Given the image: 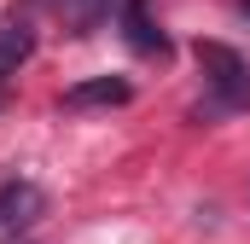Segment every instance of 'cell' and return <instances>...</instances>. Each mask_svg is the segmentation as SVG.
I'll use <instances>...</instances> for the list:
<instances>
[{"label":"cell","mask_w":250,"mask_h":244,"mask_svg":"<svg viewBox=\"0 0 250 244\" xmlns=\"http://www.w3.org/2000/svg\"><path fill=\"white\" fill-rule=\"evenodd\" d=\"M47 215V192L35 181H6L0 186V244H12L18 233H29Z\"/></svg>","instance_id":"obj_2"},{"label":"cell","mask_w":250,"mask_h":244,"mask_svg":"<svg viewBox=\"0 0 250 244\" xmlns=\"http://www.w3.org/2000/svg\"><path fill=\"white\" fill-rule=\"evenodd\" d=\"M123 23H128V41H134L140 53H163V47H169L163 29L146 18V0H123Z\"/></svg>","instance_id":"obj_5"},{"label":"cell","mask_w":250,"mask_h":244,"mask_svg":"<svg viewBox=\"0 0 250 244\" xmlns=\"http://www.w3.org/2000/svg\"><path fill=\"white\" fill-rule=\"evenodd\" d=\"M192 59L204 70V81L221 93V105H250V64L227 47V41H198Z\"/></svg>","instance_id":"obj_1"},{"label":"cell","mask_w":250,"mask_h":244,"mask_svg":"<svg viewBox=\"0 0 250 244\" xmlns=\"http://www.w3.org/2000/svg\"><path fill=\"white\" fill-rule=\"evenodd\" d=\"M70 111H87V105H128V81L123 76H93V81H76L64 93Z\"/></svg>","instance_id":"obj_3"},{"label":"cell","mask_w":250,"mask_h":244,"mask_svg":"<svg viewBox=\"0 0 250 244\" xmlns=\"http://www.w3.org/2000/svg\"><path fill=\"white\" fill-rule=\"evenodd\" d=\"M239 6H245V12H250V0H239Z\"/></svg>","instance_id":"obj_7"},{"label":"cell","mask_w":250,"mask_h":244,"mask_svg":"<svg viewBox=\"0 0 250 244\" xmlns=\"http://www.w3.org/2000/svg\"><path fill=\"white\" fill-rule=\"evenodd\" d=\"M29 47H35V29H29L23 18H6V23H0V81L29 59Z\"/></svg>","instance_id":"obj_4"},{"label":"cell","mask_w":250,"mask_h":244,"mask_svg":"<svg viewBox=\"0 0 250 244\" xmlns=\"http://www.w3.org/2000/svg\"><path fill=\"white\" fill-rule=\"evenodd\" d=\"M64 12V23H76V29H93L105 12H111V0H53Z\"/></svg>","instance_id":"obj_6"}]
</instances>
